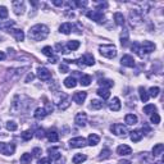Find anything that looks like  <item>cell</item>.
<instances>
[{"instance_id": "obj_56", "label": "cell", "mask_w": 164, "mask_h": 164, "mask_svg": "<svg viewBox=\"0 0 164 164\" xmlns=\"http://www.w3.org/2000/svg\"><path fill=\"white\" fill-rule=\"evenodd\" d=\"M57 49L60 51V53H67V51L64 50V48H63V45H60V44H57Z\"/></svg>"}, {"instance_id": "obj_57", "label": "cell", "mask_w": 164, "mask_h": 164, "mask_svg": "<svg viewBox=\"0 0 164 164\" xmlns=\"http://www.w3.org/2000/svg\"><path fill=\"white\" fill-rule=\"evenodd\" d=\"M53 4L57 5V6H62V5H63V2H60V0H54Z\"/></svg>"}, {"instance_id": "obj_46", "label": "cell", "mask_w": 164, "mask_h": 164, "mask_svg": "<svg viewBox=\"0 0 164 164\" xmlns=\"http://www.w3.org/2000/svg\"><path fill=\"white\" fill-rule=\"evenodd\" d=\"M159 92H160V90H159V87H150V90H149V96H151V98H157L158 95H159Z\"/></svg>"}, {"instance_id": "obj_12", "label": "cell", "mask_w": 164, "mask_h": 164, "mask_svg": "<svg viewBox=\"0 0 164 164\" xmlns=\"http://www.w3.org/2000/svg\"><path fill=\"white\" fill-rule=\"evenodd\" d=\"M141 49L144 51V54H150L155 50V44L151 41H144L141 44Z\"/></svg>"}, {"instance_id": "obj_9", "label": "cell", "mask_w": 164, "mask_h": 164, "mask_svg": "<svg viewBox=\"0 0 164 164\" xmlns=\"http://www.w3.org/2000/svg\"><path fill=\"white\" fill-rule=\"evenodd\" d=\"M37 76L41 81H49L51 78V73L48 68L45 67H39L37 68Z\"/></svg>"}, {"instance_id": "obj_49", "label": "cell", "mask_w": 164, "mask_h": 164, "mask_svg": "<svg viewBox=\"0 0 164 164\" xmlns=\"http://www.w3.org/2000/svg\"><path fill=\"white\" fill-rule=\"evenodd\" d=\"M6 17H8V9L5 6H0V18L5 19Z\"/></svg>"}, {"instance_id": "obj_60", "label": "cell", "mask_w": 164, "mask_h": 164, "mask_svg": "<svg viewBox=\"0 0 164 164\" xmlns=\"http://www.w3.org/2000/svg\"><path fill=\"white\" fill-rule=\"evenodd\" d=\"M58 62V58L57 57H51L50 58V63H57Z\"/></svg>"}, {"instance_id": "obj_50", "label": "cell", "mask_w": 164, "mask_h": 164, "mask_svg": "<svg viewBox=\"0 0 164 164\" xmlns=\"http://www.w3.org/2000/svg\"><path fill=\"white\" fill-rule=\"evenodd\" d=\"M35 136L37 137L39 140H40V139H44V137H45V131H44V129H42V128H39L37 131L35 132Z\"/></svg>"}, {"instance_id": "obj_43", "label": "cell", "mask_w": 164, "mask_h": 164, "mask_svg": "<svg viewBox=\"0 0 164 164\" xmlns=\"http://www.w3.org/2000/svg\"><path fill=\"white\" fill-rule=\"evenodd\" d=\"M110 154H111V151L109 150V149H103L101 150V153H100V155H99V159L100 160H103V159H108V158H110Z\"/></svg>"}, {"instance_id": "obj_19", "label": "cell", "mask_w": 164, "mask_h": 164, "mask_svg": "<svg viewBox=\"0 0 164 164\" xmlns=\"http://www.w3.org/2000/svg\"><path fill=\"white\" fill-rule=\"evenodd\" d=\"M129 133H131V140H132L133 142H139V141H141V139L144 137V132L140 131V129H135V131L129 132Z\"/></svg>"}, {"instance_id": "obj_16", "label": "cell", "mask_w": 164, "mask_h": 164, "mask_svg": "<svg viewBox=\"0 0 164 164\" xmlns=\"http://www.w3.org/2000/svg\"><path fill=\"white\" fill-rule=\"evenodd\" d=\"M140 164H153V160H154V157L153 154H149V153H142L140 155Z\"/></svg>"}, {"instance_id": "obj_14", "label": "cell", "mask_w": 164, "mask_h": 164, "mask_svg": "<svg viewBox=\"0 0 164 164\" xmlns=\"http://www.w3.org/2000/svg\"><path fill=\"white\" fill-rule=\"evenodd\" d=\"M117 154L122 155V157H124V155H131L132 154V149L129 148L128 145H119L117 148Z\"/></svg>"}, {"instance_id": "obj_35", "label": "cell", "mask_w": 164, "mask_h": 164, "mask_svg": "<svg viewBox=\"0 0 164 164\" xmlns=\"http://www.w3.org/2000/svg\"><path fill=\"white\" fill-rule=\"evenodd\" d=\"M98 95H99V96L103 99V100H107V99H109V96H110V92H109V90H107V89H99L98 91Z\"/></svg>"}, {"instance_id": "obj_40", "label": "cell", "mask_w": 164, "mask_h": 164, "mask_svg": "<svg viewBox=\"0 0 164 164\" xmlns=\"http://www.w3.org/2000/svg\"><path fill=\"white\" fill-rule=\"evenodd\" d=\"M69 105H71L69 99H68L67 96H64V100L59 103V109H60V110H65L67 108H69Z\"/></svg>"}, {"instance_id": "obj_23", "label": "cell", "mask_w": 164, "mask_h": 164, "mask_svg": "<svg viewBox=\"0 0 164 164\" xmlns=\"http://www.w3.org/2000/svg\"><path fill=\"white\" fill-rule=\"evenodd\" d=\"M99 141H100V137H99L96 133H91V135H89V137H87V144H89L90 146L98 145Z\"/></svg>"}, {"instance_id": "obj_52", "label": "cell", "mask_w": 164, "mask_h": 164, "mask_svg": "<svg viewBox=\"0 0 164 164\" xmlns=\"http://www.w3.org/2000/svg\"><path fill=\"white\" fill-rule=\"evenodd\" d=\"M59 71H60V73H67V72H69V68H68V65L65 63H63L59 65Z\"/></svg>"}, {"instance_id": "obj_44", "label": "cell", "mask_w": 164, "mask_h": 164, "mask_svg": "<svg viewBox=\"0 0 164 164\" xmlns=\"http://www.w3.org/2000/svg\"><path fill=\"white\" fill-rule=\"evenodd\" d=\"M128 42V31L124 30L122 32V35H120V44H122V46H126Z\"/></svg>"}, {"instance_id": "obj_5", "label": "cell", "mask_w": 164, "mask_h": 164, "mask_svg": "<svg viewBox=\"0 0 164 164\" xmlns=\"http://www.w3.org/2000/svg\"><path fill=\"white\" fill-rule=\"evenodd\" d=\"M15 151V145L14 144H5L0 142V154L3 155H13Z\"/></svg>"}, {"instance_id": "obj_17", "label": "cell", "mask_w": 164, "mask_h": 164, "mask_svg": "<svg viewBox=\"0 0 164 164\" xmlns=\"http://www.w3.org/2000/svg\"><path fill=\"white\" fill-rule=\"evenodd\" d=\"M45 136L49 139L50 142H58L59 141V135H58V132L55 131L54 128L53 129H49L48 132H45Z\"/></svg>"}, {"instance_id": "obj_13", "label": "cell", "mask_w": 164, "mask_h": 164, "mask_svg": "<svg viewBox=\"0 0 164 164\" xmlns=\"http://www.w3.org/2000/svg\"><path fill=\"white\" fill-rule=\"evenodd\" d=\"M120 64L124 67H128V68H132V67H135V59L131 55H123L122 59H120Z\"/></svg>"}, {"instance_id": "obj_32", "label": "cell", "mask_w": 164, "mask_h": 164, "mask_svg": "<svg viewBox=\"0 0 164 164\" xmlns=\"http://www.w3.org/2000/svg\"><path fill=\"white\" fill-rule=\"evenodd\" d=\"M86 159H87V157H86L85 154H76L73 157V159H72V162H73V164H81Z\"/></svg>"}, {"instance_id": "obj_59", "label": "cell", "mask_w": 164, "mask_h": 164, "mask_svg": "<svg viewBox=\"0 0 164 164\" xmlns=\"http://www.w3.org/2000/svg\"><path fill=\"white\" fill-rule=\"evenodd\" d=\"M118 164H132V163L129 162V160H126V159H123V160H119V162H118Z\"/></svg>"}, {"instance_id": "obj_47", "label": "cell", "mask_w": 164, "mask_h": 164, "mask_svg": "<svg viewBox=\"0 0 164 164\" xmlns=\"http://www.w3.org/2000/svg\"><path fill=\"white\" fill-rule=\"evenodd\" d=\"M150 120H151V123L158 124V123H160V116L157 113V111H155V113H153L150 116Z\"/></svg>"}, {"instance_id": "obj_29", "label": "cell", "mask_w": 164, "mask_h": 164, "mask_svg": "<svg viewBox=\"0 0 164 164\" xmlns=\"http://www.w3.org/2000/svg\"><path fill=\"white\" fill-rule=\"evenodd\" d=\"M139 94H140V99H141V101L142 103H148V100H149V94H148V91L145 90V87H142V86H140L139 87Z\"/></svg>"}, {"instance_id": "obj_25", "label": "cell", "mask_w": 164, "mask_h": 164, "mask_svg": "<svg viewBox=\"0 0 164 164\" xmlns=\"http://www.w3.org/2000/svg\"><path fill=\"white\" fill-rule=\"evenodd\" d=\"M132 51L135 54H137L140 58H144V51H142V49H141V44H139V42H133L132 44Z\"/></svg>"}, {"instance_id": "obj_28", "label": "cell", "mask_w": 164, "mask_h": 164, "mask_svg": "<svg viewBox=\"0 0 164 164\" xmlns=\"http://www.w3.org/2000/svg\"><path fill=\"white\" fill-rule=\"evenodd\" d=\"M164 151V145L163 144H157L153 148V157H159V155H162Z\"/></svg>"}, {"instance_id": "obj_38", "label": "cell", "mask_w": 164, "mask_h": 164, "mask_svg": "<svg viewBox=\"0 0 164 164\" xmlns=\"http://www.w3.org/2000/svg\"><path fill=\"white\" fill-rule=\"evenodd\" d=\"M32 160V155L30 153H24L21 157V164H30Z\"/></svg>"}, {"instance_id": "obj_62", "label": "cell", "mask_w": 164, "mask_h": 164, "mask_svg": "<svg viewBox=\"0 0 164 164\" xmlns=\"http://www.w3.org/2000/svg\"><path fill=\"white\" fill-rule=\"evenodd\" d=\"M154 164H163V160H159V162H157V163H154Z\"/></svg>"}, {"instance_id": "obj_7", "label": "cell", "mask_w": 164, "mask_h": 164, "mask_svg": "<svg viewBox=\"0 0 164 164\" xmlns=\"http://www.w3.org/2000/svg\"><path fill=\"white\" fill-rule=\"evenodd\" d=\"M22 109V103H21V96L19 95H15L13 101H12V105H11V111L12 114H18Z\"/></svg>"}, {"instance_id": "obj_63", "label": "cell", "mask_w": 164, "mask_h": 164, "mask_svg": "<svg viewBox=\"0 0 164 164\" xmlns=\"http://www.w3.org/2000/svg\"><path fill=\"white\" fill-rule=\"evenodd\" d=\"M0 131H2V126H0Z\"/></svg>"}, {"instance_id": "obj_36", "label": "cell", "mask_w": 164, "mask_h": 164, "mask_svg": "<svg viewBox=\"0 0 164 164\" xmlns=\"http://www.w3.org/2000/svg\"><path fill=\"white\" fill-rule=\"evenodd\" d=\"M91 81H92V78H91V76H89V74H83V76H81V78H80V83L82 86H89L91 83Z\"/></svg>"}, {"instance_id": "obj_15", "label": "cell", "mask_w": 164, "mask_h": 164, "mask_svg": "<svg viewBox=\"0 0 164 164\" xmlns=\"http://www.w3.org/2000/svg\"><path fill=\"white\" fill-rule=\"evenodd\" d=\"M86 98H87V92L78 91V92H76L73 95V101L77 103V104H82V103L86 100Z\"/></svg>"}, {"instance_id": "obj_11", "label": "cell", "mask_w": 164, "mask_h": 164, "mask_svg": "<svg viewBox=\"0 0 164 164\" xmlns=\"http://www.w3.org/2000/svg\"><path fill=\"white\" fill-rule=\"evenodd\" d=\"M87 144V141H86L83 137H74V139H72L69 141V146L72 149H78V148H83V146Z\"/></svg>"}, {"instance_id": "obj_21", "label": "cell", "mask_w": 164, "mask_h": 164, "mask_svg": "<svg viewBox=\"0 0 164 164\" xmlns=\"http://www.w3.org/2000/svg\"><path fill=\"white\" fill-rule=\"evenodd\" d=\"M72 28H73V26H72V23H63L62 26L59 27V31L62 32V33H64V35H69V33L72 32Z\"/></svg>"}, {"instance_id": "obj_31", "label": "cell", "mask_w": 164, "mask_h": 164, "mask_svg": "<svg viewBox=\"0 0 164 164\" xmlns=\"http://www.w3.org/2000/svg\"><path fill=\"white\" fill-rule=\"evenodd\" d=\"M82 60H83V64L85 65H94L95 64V58L91 55V54H86L82 57Z\"/></svg>"}, {"instance_id": "obj_55", "label": "cell", "mask_w": 164, "mask_h": 164, "mask_svg": "<svg viewBox=\"0 0 164 164\" xmlns=\"http://www.w3.org/2000/svg\"><path fill=\"white\" fill-rule=\"evenodd\" d=\"M33 78H35V76H33L32 73H28V76H27V78L24 80V82H30V81H32Z\"/></svg>"}, {"instance_id": "obj_6", "label": "cell", "mask_w": 164, "mask_h": 164, "mask_svg": "<svg viewBox=\"0 0 164 164\" xmlns=\"http://www.w3.org/2000/svg\"><path fill=\"white\" fill-rule=\"evenodd\" d=\"M86 15H87L90 19L98 22V23H103L104 19H105L104 14H103V12H100V11H90V12H87Z\"/></svg>"}, {"instance_id": "obj_37", "label": "cell", "mask_w": 164, "mask_h": 164, "mask_svg": "<svg viewBox=\"0 0 164 164\" xmlns=\"http://www.w3.org/2000/svg\"><path fill=\"white\" fill-rule=\"evenodd\" d=\"M67 48L69 49V50H72V51H74V50H77V49L80 48V41H77V40L68 41V44H67Z\"/></svg>"}, {"instance_id": "obj_54", "label": "cell", "mask_w": 164, "mask_h": 164, "mask_svg": "<svg viewBox=\"0 0 164 164\" xmlns=\"http://www.w3.org/2000/svg\"><path fill=\"white\" fill-rule=\"evenodd\" d=\"M45 110H46V113H48V114L51 113V111H53V104L48 101V103H46V109H45Z\"/></svg>"}, {"instance_id": "obj_8", "label": "cell", "mask_w": 164, "mask_h": 164, "mask_svg": "<svg viewBox=\"0 0 164 164\" xmlns=\"http://www.w3.org/2000/svg\"><path fill=\"white\" fill-rule=\"evenodd\" d=\"M13 5V11L17 15H22L24 13V2L23 0H14V2L12 3Z\"/></svg>"}, {"instance_id": "obj_20", "label": "cell", "mask_w": 164, "mask_h": 164, "mask_svg": "<svg viewBox=\"0 0 164 164\" xmlns=\"http://www.w3.org/2000/svg\"><path fill=\"white\" fill-rule=\"evenodd\" d=\"M109 109L113 111H118L120 109V101L118 98H113V100H110L109 103Z\"/></svg>"}, {"instance_id": "obj_26", "label": "cell", "mask_w": 164, "mask_h": 164, "mask_svg": "<svg viewBox=\"0 0 164 164\" xmlns=\"http://www.w3.org/2000/svg\"><path fill=\"white\" fill-rule=\"evenodd\" d=\"M76 85H77V81L74 77H67L64 80V86L67 89H73V87H76Z\"/></svg>"}, {"instance_id": "obj_39", "label": "cell", "mask_w": 164, "mask_h": 164, "mask_svg": "<svg viewBox=\"0 0 164 164\" xmlns=\"http://www.w3.org/2000/svg\"><path fill=\"white\" fill-rule=\"evenodd\" d=\"M114 21H116V23L118 24V26H123L124 24V17H123V14L122 13H116L114 14Z\"/></svg>"}, {"instance_id": "obj_61", "label": "cell", "mask_w": 164, "mask_h": 164, "mask_svg": "<svg viewBox=\"0 0 164 164\" xmlns=\"http://www.w3.org/2000/svg\"><path fill=\"white\" fill-rule=\"evenodd\" d=\"M5 59V53L4 51H0V60H4Z\"/></svg>"}, {"instance_id": "obj_18", "label": "cell", "mask_w": 164, "mask_h": 164, "mask_svg": "<svg viewBox=\"0 0 164 164\" xmlns=\"http://www.w3.org/2000/svg\"><path fill=\"white\" fill-rule=\"evenodd\" d=\"M8 32H11L12 35L14 36V39L17 41H23L24 40V32L22 30H15V28H11Z\"/></svg>"}, {"instance_id": "obj_58", "label": "cell", "mask_w": 164, "mask_h": 164, "mask_svg": "<svg viewBox=\"0 0 164 164\" xmlns=\"http://www.w3.org/2000/svg\"><path fill=\"white\" fill-rule=\"evenodd\" d=\"M76 4L78 6H86V5H87V2H77Z\"/></svg>"}, {"instance_id": "obj_34", "label": "cell", "mask_w": 164, "mask_h": 164, "mask_svg": "<svg viewBox=\"0 0 164 164\" xmlns=\"http://www.w3.org/2000/svg\"><path fill=\"white\" fill-rule=\"evenodd\" d=\"M157 111V107H155L154 104H148L144 107V113L148 114V116H151L153 113H155Z\"/></svg>"}, {"instance_id": "obj_48", "label": "cell", "mask_w": 164, "mask_h": 164, "mask_svg": "<svg viewBox=\"0 0 164 164\" xmlns=\"http://www.w3.org/2000/svg\"><path fill=\"white\" fill-rule=\"evenodd\" d=\"M17 128H18V126H17V123L13 122V120L6 122V129L8 131H17Z\"/></svg>"}, {"instance_id": "obj_22", "label": "cell", "mask_w": 164, "mask_h": 164, "mask_svg": "<svg viewBox=\"0 0 164 164\" xmlns=\"http://www.w3.org/2000/svg\"><path fill=\"white\" fill-rule=\"evenodd\" d=\"M46 110H45V108H37L36 110H35V113H33V117H35L36 119H39V120H41V119H44L45 117H46Z\"/></svg>"}, {"instance_id": "obj_2", "label": "cell", "mask_w": 164, "mask_h": 164, "mask_svg": "<svg viewBox=\"0 0 164 164\" xmlns=\"http://www.w3.org/2000/svg\"><path fill=\"white\" fill-rule=\"evenodd\" d=\"M99 51L103 57H105L108 59H113L117 55V48L114 45H100Z\"/></svg>"}, {"instance_id": "obj_1", "label": "cell", "mask_w": 164, "mask_h": 164, "mask_svg": "<svg viewBox=\"0 0 164 164\" xmlns=\"http://www.w3.org/2000/svg\"><path fill=\"white\" fill-rule=\"evenodd\" d=\"M28 36H30V39L35 40V41L45 40L49 36V27L45 24H35L30 28Z\"/></svg>"}, {"instance_id": "obj_30", "label": "cell", "mask_w": 164, "mask_h": 164, "mask_svg": "<svg viewBox=\"0 0 164 164\" xmlns=\"http://www.w3.org/2000/svg\"><path fill=\"white\" fill-rule=\"evenodd\" d=\"M137 117L135 116V114H127L126 117H124V122L128 124V126H133V124H136L137 123Z\"/></svg>"}, {"instance_id": "obj_10", "label": "cell", "mask_w": 164, "mask_h": 164, "mask_svg": "<svg viewBox=\"0 0 164 164\" xmlns=\"http://www.w3.org/2000/svg\"><path fill=\"white\" fill-rule=\"evenodd\" d=\"M74 122H76L77 126L85 127L86 123H87V114H86L85 111H80V113H77L76 117H74Z\"/></svg>"}, {"instance_id": "obj_3", "label": "cell", "mask_w": 164, "mask_h": 164, "mask_svg": "<svg viewBox=\"0 0 164 164\" xmlns=\"http://www.w3.org/2000/svg\"><path fill=\"white\" fill-rule=\"evenodd\" d=\"M142 19H144V15H142V12L140 9H132L129 12V22H131V24L133 27L141 24Z\"/></svg>"}, {"instance_id": "obj_27", "label": "cell", "mask_w": 164, "mask_h": 164, "mask_svg": "<svg viewBox=\"0 0 164 164\" xmlns=\"http://www.w3.org/2000/svg\"><path fill=\"white\" fill-rule=\"evenodd\" d=\"M103 107H104V103H103L101 100H98V99H92V100H91V104H90V108H91V109L99 110V109H101Z\"/></svg>"}, {"instance_id": "obj_4", "label": "cell", "mask_w": 164, "mask_h": 164, "mask_svg": "<svg viewBox=\"0 0 164 164\" xmlns=\"http://www.w3.org/2000/svg\"><path fill=\"white\" fill-rule=\"evenodd\" d=\"M110 131L113 132L116 136H119V137H124L127 136L128 131H127V127L120 124V123H116V124H111L110 126Z\"/></svg>"}, {"instance_id": "obj_41", "label": "cell", "mask_w": 164, "mask_h": 164, "mask_svg": "<svg viewBox=\"0 0 164 164\" xmlns=\"http://www.w3.org/2000/svg\"><path fill=\"white\" fill-rule=\"evenodd\" d=\"M49 153H50V158H51V160H58V159H60L62 158V155H60V153L59 151H57V149H49Z\"/></svg>"}, {"instance_id": "obj_45", "label": "cell", "mask_w": 164, "mask_h": 164, "mask_svg": "<svg viewBox=\"0 0 164 164\" xmlns=\"http://www.w3.org/2000/svg\"><path fill=\"white\" fill-rule=\"evenodd\" d=\"M22 140H24V141H30L32 137H33V132L32 131H30V129H27V131H24L22 135Z\"/></svg>"}, {"instance_id": "obj_42", "label": "cell", "mask_w": 164, "mask_h": 164, "mask_svg": "<svg viewBox=\"0 0 164 164\" xmlns=\"http://www.w3.org/2000/svg\"><path fill=\"white\" fill-rule=\"evenodd\" d=\"M41 51H42V54L46 55V57H49V58L54 57V51H53V48H51V46H45V48H42Z\"/></svg>"}, {"instance_id": "obj_24", "label": "cell", "mask_w": 164, "mask_h": 164, "mask_svg": "<svg viewBox=\"0 0 164 164\" xmlns=\"http://www.w3.org/2000/svg\"><path fill=\"white\" fill-rule=\"evenodd\" d=\"M99 85L101 86V89H107L109 90L110 87L114 86V82L111 80H107V78H103V80H99Z\"/></svg>"}, {"instance_id": "obj_51", "label": "cell", "mask_w": 164, "mask_h": 164, "mask_svg": "<svg viewBox=\"0 0 164 164\" xmlns=\"http://www.w3.org/2000/svg\"><path fill=\"white\" fill-rule=\"evenodd\" d=\"M37 164H51V158L48 157V158H40Z\"/></svg>"}, {"instance_id": "obj_33", "label": "cell", "mask_w": 164, "mask_h": 164, "mask_svg": "<svg viewBox=\"0 0 164 164\" xmlns=\"http://www.w3.org/2000/svg\"><path fill=\"white\" fill-rule=\"evenodd\" d=\"M12 26H14V21H6V22H3V21H0V30H4V31H9Z\"/></svg>"}, {"instance_id": "obj_53", "label": "cell", "mask_w": 164, "mask_h": 164, "mask_svg": "<svg viewBox=\"0 0 164 164\" xmlns=\"http://www.w3.org/2000/svg\"><path fill=\"white\" fill-rule=\"evenodd\" d=\"M32 154H33V157H36V158H39V159H40L42 151H41V149H40V148H35V149H33V151H32Z\"/></svg>"}]
</instances>
